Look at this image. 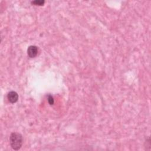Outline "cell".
I'll return each instance as SVG.
<instances>
[{
    "instance_id": "1",
    "label": "cell",
    "mask_w": 151,
    "mask_h": 151,
    "mask_svg": "<svg viewBox=\"0 0 151 151\" xmlns=\"http://www.w3.org/2000/svg\"><path fill=\"white\" fill-rule=\"evenodd\" d=\"M10 141L11 147L15 150H19L23 145V136L19 133H12L10 137Z\"/></svg>"
},
{
    "instance_id": "2",
    "label": "cell",
    "mask_w": 151,
    "mask_h": 151,
    "mask_svg": "<svg viewBox=\"0 0 151 151\" xmlns=\"http://www.w3.org/2000/svg\"><path fill=\"white\" fill-rule=\"evenodd\" d=\"M28 56L30 58H34L38 54V48L35 46H30L27 49Z\"/></svg>"
},
{
    "instance_id": "3",
    "label": "cell",
    "mask_w": 151,
    "mask_h": 151,
    "mask_svg": "<svg viewBox=\"0 0 151 151\" xmlns=\"http://www.w3.org/2000/svg\"><path fill=\"white\" fill-rule=\"evenodd\" d=\"M7 98L9 102L11 103H15L18 101L19 99V95L17 92L11 91L8 93Z\"/></svg>"
},
{
    "instance_id": "4",
    "label": "cell",
    "mask_w": 151,
    "mask_h": 151,
    "mask_svg": "<svg viewBox=\"0 0 151 151\" xmlns=\"http://www.w3.org/2000/svg\"><path fill=\"white\" fill-rule=\"evenodd\" d=\"M44 3L45 1H42V0H36V1H34L31 2L33 4H34L36 6H43Z\"/></svg>"
},
{
    "instance_id": "5",
    "label": "cell",
    "mask_w": 151,
    "mask_h": 151,
    "mask_svg": "<svg viewBox=\"0 0 151 151\" xmlns=\"http://www.w3.org/2000/svg\"><path fill=\"white\" fill-rule=\"evenodd\" d=\"M48 102L50 103V105H51L54 104V99H53V98L52 97V96H51V95L48 96Z\"/></svg>"
}]
</instances>
